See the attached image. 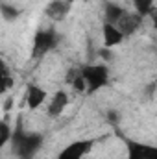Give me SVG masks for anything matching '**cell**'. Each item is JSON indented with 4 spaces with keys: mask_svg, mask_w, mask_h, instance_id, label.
<instances>
[{
    "mask_svg": "<svg viewBox=\"0 0 157 159\" xmlns=\"http://www.w3.org/2000/svg\"><path fill=\"white\" fill-rule=\"evenodd\" d=\"M13 152L19 159H35L37 152L41 150L44 137L43 133H28L22 129V122L19 119L15 131H11V139H9Z\"/></svg>",
    "mask_w": 157,
    "mask_h": 159,
    "instance_id": "1",
    "label": "cell"
},
{
    "mask_svg": "<svg viewBox=\"0 0 157 159\" xmlns=\"http://www.w3.org/2000/svg\"><path fill=\"white\" fill-rule=\"evenodd\" d=\"M87 85V93L92 94L109 83V69L105 65H83L78 70Z\"/></svg>",
    "mask_w": 157,
    "mask_h": 159,
    "instance_id": "2",
    "label": "cell"
},
{
    "mask_svg": "<svg viewBox=\"0 0 157 159\" xmlns=\"http://www.w3.org/2000/svg\"><path fill=\"white\" fill-rule=\"evenodd\" d=\"M57 41L59 35L54 32V30H39L35 35H34V44H32V57L37 59L46 56L50 50H54L57 46Z\"/></svg>",
    "mask_w": 157,
    "mask_h": 159,
    "instance_id": "3",
    "label": "cell"
},
{
    "mask_svg": "<svg viewBox=\"0 0 157 159\" xmlns=\"http://www.w3.org/2000/svg\"><path fill=\"white\" fill-rule=\"evenodd\" d=\"M126 152L128 159H157V148L146 143H139L133 139H126Z\"/></svg>",
    "mask_w": 157,
    "mask_h": 159,
    "instance_id": "4",
    "label": "cell"
},
{
    "mask_svg": "<svg viewBox=\"0 0 157 159\" xmlns=\"http://www.w3.org/2000/svg\"><path fill=\"white\" fill-rule=\"evenodd\" d=\"M94 146L92 139H81V141H74L70 144H67L61 152L57 159H83Z\"/></svg>",
    "mask_w": 157,
    "mask_h": 159,
    "instance_id": "5",
    "label": "cell"
},
{
    "mask_svg": "<svg viewBox=\"0 0 157 159\" xmlns=\"http://www.w3.org/2000/svg\"><path fill=\"white\" fill-rule=\"evenodd\" d=\"M141 24H142V17L141 15H137V13H124L122 15V19L118 20L117 26L118 30H120V34L124 35V37H128V35H131V34H135L139 28H141Z\"/></svg>",
    "mask_w": 157,
    "mask_h": 159,
    "instance_id": "6",
    "label": "cell"
},
{
    "mask_svg": "<svg viewBox=\"0 0 157 159\" xmlns=\"http://www.w3.org/2000/svg\"><path fill=\"white\" fill-rule=\"evenodd\" d=\"M44 100H46V91L39 85H35V83H30L28 89H26V106H28V109L34 111V109L41 107L44 104Z\"/></svg>",
    "mask_w": 157,
    "mask_h": 159,
    "instance_id": "7",
    "label": "cell"
},
{
    "mask_svg": "<svg viewBox=\"0 0 157 159\" xmlns=\"http://www.w3.org/2000/svg\"><path fill=\"white\" fill-rule=\"evenodd\" d=\"M69 106V94H67V91H57L54 96H52V100H50V104H48V117H52V119H57L63 111H65V107Z\"/></svg>",
    "mask_w": 157,
    "mask_h": 159,
    "instance_id": "8",
    "label": "cell"
},
{
    "mask_svg": "<svg viewBox=\"0 0 157 159\" xmlns=\"http://www.w3.org/2000/svg\"><path fill=\"white\" fill-rule=\"evenodd\" d=\"M69 9H70V0H52L46 6L44 13H46V17H50L54 20H61L69 13Z\"/></svg>",
    "mask_w": 157,
    "mask_h": 159,
    "instance_id": "9",
    "label": "cell"
},
{
    "mask_svg": "<svg viewBox=\"0 0 157 159\" xmlns=\"http://www.w3.org/2000/svg\"><path fill=\"white\" fill-rule=\"evenodd\" d=\"M102 34H104V46H105V48L118 46V44L124 41V35L120 34V30H118L115 24H109V22H104Z\"/></svg>",
    "mask_w": 157,
    "mask_h": 159,
    "instance_id": "10",
    "label": "cell"
},
{
    "mask_svg": "<svg viewBox=\"0 0 157 159\" xmlns=\"http://www.w3.org/2000/svg\"><path fill=\"white\" fill-rule=\"evenodd\" d=\"M126 13V9L122 6H118L115 2H105V11H104V22H109V24H117L118 20L122 19V15Z\"/></svg>",
    "mask_w": 157,
    "mask_h": 159,
    "instance_id": "11",
    "label": "cell"
},
{
    "mask_svg": "<svg viewBox=\"0 0 157 159\" xmlns=\"http://www.w3.org/2000/svg\"><path fill=\"white\" fill-rule=\"evenodd\" d=\"M133 2V7H135V13L141 15L142 19L148 17V15H154V9H155V0H131Z\"/></svg>",
    "mask_w": 157,
    "mask_h": 159,
    "instance_id": "12",
    "label": "cell"
},
{
    "mask_svg": "<svg viewBox=\"0 0 157 159\" xmlns=\"http://www.w3.org/2000/svg\"><path fill=\"white\" fill-rule=\"evenodd\" d=\"M0 15H2V19H4V20L13 22V20H17V19H19L20 9H17L15 6H9V4H0Z\"/></svg>",
    "mask_w": 157,
    "mask_h": 159,
    "instance_id": "13",
    "label": "cell"
},
{
    "mask_svg": "<svg viewBox=\"0 0 157 159\" xmlns=\"http://www.w3.org/2000/svg\"><path fill=\"white\" fill-rule=\"evenodd\" d=\"M9 139H11V128L7 126V122L4 119H0V148L4 144H7Z\"/></svg>",
    "mask_w": 157,
    "mask_h": 159,
    "instance_id": "14",
    "label": "cell"
},
{
    "mask_svg": "<svg viewBox=\"0 0 157 159\" xmlns=\"http://www.w3.org/2000/svg\"><path fill=\"white\" fill-rule=\"evenodd\" d=\"M11 85H13V78L9 76L7 69L6 70H0V94H4Z\"/></svg>",
    "mask_w": 157,
    "mask_h": 159,
    "instance_id": "15",
    "label": "cell"
},
{
    "mask_svg": "<svg viewBox=\"0 0 157 159\" xmlns=\"http://www.w3.org/2000/svg\"><path fill=\"white\" fill-rule=\"evenodd\" d=\"M70 83H72V89H74L76 93H87V85H85L83 78L79 76V72L74 74V78L70 80Z\"/></svg>",
    "mask_w": 157,
    "mask_h": 159,
    "instance_id": "16",
    "label": "cell"
},
{
    "mask_svg": "<svg viewBox=\"0 0 157 159\" xmlns=\"http://www.w3.org/2000/svg\"><path fill=\"white\" fill-rule=\"evenodd\" d=\"M13 106H15V100L9 96V98H6V102H4V106H2V109H4V111H11V109H13Z\"/></svg>",
    "mask_w": 157,
    "mask_h": 159,
    "instance_id": "17",
    "label": "cell"
},
{
    "mask_svg": "<svg viewBox=\"0 0 157 159\" xmlns=\"http://www.w3.org/2000/svg\"><path fill=\"white\" fill-rule=\"evenodd\" d=\"M107 117H109V120H111V122H117V113H113V111H109V115H107Z\"/></svg>",
    "mask_w": 157,
    "mask_h": 159,
    "instance_id": "18",
    "label": "cell"
},
{
    "mask_svg": "<svg viewBox=\"0 0 157 159\" xmlns=\"http://www.w3.org/2000/svg\"><path fill=\"white\" fill-rule=\"evenodd\" d=\"M6 69H7V67H6V61L0 57V70H6Z\"/></svg>",
    "mask_w": 157,
    "mask_h": 159,
    "instance_id": "19",
    "label": "cell"
},
{
    "mask_svg": "<svg viewBox=\"0 0 157 159\" xmlns=\"http://www.w3.org/2000/svg\"><path fill=\"white\" fill-rule=\"evenodd\" d=\"M81 2H89V0H81Z\"/></svg>",
    "mask_w": 157,
    "mask_h": 159,
    "instance_id": "20",
    "label": "cell"
}]
</instances>
